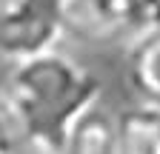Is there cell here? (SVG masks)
Here are the masks:
<instances>
[{
    "instance_id": "7a4b0ae2",
    "label": "cell",
    "mask_w": 160,
    "mask_h": 154,
    "mask_svg": "<svg viewBox=\"0 0 160 154\" xmlns=\"http://www.w3.org/2000/svg\"><path fill=\"white\" fill-rule=\"evenodd\" d=\"M157 26L160 0H63V31L92 46H129Z\"/></svg>"
},
{
    "instance_id": "5b68a950",
    "label": "cell",
    "mask_w": 160,
    "mask_h": 154,
    "mask_svg": "<svg viewBox=\"0 0 160 154\" xmlns=\"http://www.w3.org/2000/svg\"><path fill=\"white\" fill-rule=\"evenodd\" d=\"M57 154H117L114 114L100 106V100L89 106L69 126Z\"/></svg>"
},
{
    "instance_id": "6da1fadb",
    "label": "cell",
    "mask_w": 160,
    "mask_h": 154,
    "mask_svg": "<svg viewBox=\"0 0 160 154\" xmlns=\"http://www.w3.org/2000/svg\"><path fill=\"white\" fill-rule=\"evenodd\" d=\"M0 100L26 134L32 154H57L69 126L100 100V83L69 54L49 49L12 63Z\"/></svg>"
},
{
    "instance_id": "8992f818",
    "label": "cell",
    "mask_w": 160,
    "mask_h": 154,
    "mask_svg": "<svg viewBox=\"0 0 160 154\" xmlns=\"http://www.w3.org/2000/svg\"><path fill=\"white\" fill-rule=\"evenodd\" d=\"M117 154H160V108L134 106L114 117Z\"/></svg>"
},
{
    "instance_id": "3957f363",
    "label": "cell",
    "mask_w": 160,
    "mask_h": 154,
    "mask_svg": "<svg viewBox=\"0 0 160 154\" xmlns=\"http://www.w3.org/2000/svg\"><path fill=\"white\" fill-rule=\"evenodd\" d=\"M63 34V0H6L0 12V54L9 60L54 49Z\"/></svg>"
},
{
    "instance_id": "277c9868",
    "label": "cell",
    "mask_w": 160,
    "mask_h": 154,
    "mask_svg": "<svg viewBox=\"0 0 160 154\" xmlns=\"http://www.w3.org/2000/svg\"><path fill=\"white\" fill-rule=\"evenodd\" d=\"M126 80L140 106L160 108V26L129 43Z\"/></svg>"
},
{
    "instance_id": "52a82bcc",
    "label": "cell",
    "mask_w": 160,
    "mask_h": 154,
    "mask_svg": "<svg viewBox=\"0 0 160 154\" xmlns=\"http://www.w3.org/2000/svg\"><path fill=\"white\" fill-rule=\"evenodd\" d=\"M3 9H6V0H0V12H3Z\"/></svg>"
}]
</instances>
